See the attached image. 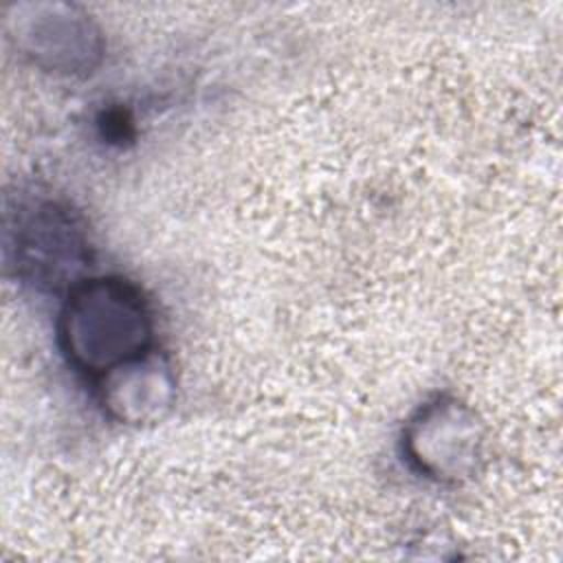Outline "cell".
<instances>
[{
  "label": "cell",
  "instance_id": "1",
  "mask_svg": "<svg viewBox=\"0 0 563 563\" xmlns=\"http://www.w3.org/2000/svg\"><path fill=\"white\" fill-rule=\"evenodd\" d=\"M59 343L79 372L99 380L154 350L150 303L123 277L81 279L59 312Z\"/></svg>",
  "mask_w": 563,
  "mask_h": 563
},
{
  "label": "cell",
  "instance_id": "2",
  "mask_svg": "<svg viewBox=\"0 0 563 563\" xmlns=\"http://www.w3.org/2000/svg\"><path fill=\"white\" fill-rule=\"evenodd\" d=\"M4 264L37 290H70L92 260L84 216L66 200L46 194H24L4 209Z\"/></svg>",
  "mask_w": 563,
  "mask_h": 563
},
{
  "label": "cell",
  "instance_id": "3",
  "mask_svg": "<svg viewBox=\"0 0 563 563\" xmlns=\"http://www.w3.org/2000/svg\"><path fill=\"white\" fill-rule=\"evenodd\" d=\"M402 451L409 464L433 482H466L484 457L482 420L455 396H435L409 418Z\"/></svg>",
  "mask_w": 563,
  "mask_h": 563
},
{
  "label": "cell",
  "instance_id": "4",
  "mask_svg": "<svg viewBox=\"0 0 563 563\" xmlns=\"http://www.w3.org/2000/svg\"><path fill=\"white\" fill-rule=\"evenodd\" d=\"M9 37L33 66L55 75H86L103 55L97 24L66 2H22L7 15Z\"/></svg>",
  "mask_w": 563,
  "mask_h": 563
},
{
  "label": "cell",
  "instance_id": "5",
  "mask_svg": "<svg viewBox=\"0 0 563 563\" xmlns=\"http://www.w3.org/2000/svg\"><path fill=\"white\" fill-rule=\"evenodd\" d=\"M106 411L121 424H152L163 420L176 402V374L156 350L119 365L99 378Z\"/></svg>",
  "mask_w": 563,
  "mask_h": 563
}]
</instances>
